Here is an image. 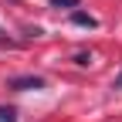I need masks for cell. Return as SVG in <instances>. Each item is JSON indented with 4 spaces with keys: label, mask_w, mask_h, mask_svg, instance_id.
Segmentation results:
<instances>
[{
    "label": "cell",
    "mask_w": 122,
    "mask_h": 122,
    "mask_svg": "<svg viewBox=\"0 0 122 122\" xmlns=\"http://www.w3.org/2000/svg\"><path fill=\"white\" fill-rule=\"evenodd\" d=\"M44 85H48V81H44L41 75H10V78H7V88L10 92H41Z\"/></svg>",
    "instance_id": "obj_1"
},
{
    "label": "cell",
    "mask_w": 122,
    "mask_h": 122,
    "mask_svg": "<svg viewBox=\"0 0 122 122\" xmlns=\"http://www.w3.org/2000/svg\"><path fill=\"white\" fill-rule=\"evenodd\" d=\"M71 24H78V27H98V20L92 17V14H85V10H71Z\"/></svg>",
    "instance_id": "obj_2"
},
{
    "label": "cell",
    "mask_w": 122,
    "mask_h": 122,
    "mask_svg": "<svg viewBox=\"0 0 122 122\" xmlns=\"http://www.w3.org/2000/svg\"><path fill=\"white\" fill-rule=\"evenodd\" d=\"M0 122H17V109L14 105H0Z\"/></svg>",
    "instance_id": "obj_3"
},
{
    "label": "cell",
    "mask_w": 122,
    "mask_h": 122,
    "mask_svg": "<svg viewBox=\"0 0 122 122\" xmlns=\"http://www.w3.org/2000/svg\"><path fill=\"white\" fill-rule=\"evenodd\" d=\"M75 65H78V68H88L92 65V54L88 51H78V54H75Z\"/></svg>",
    "instance_id": "obj_4"
},
{
    "label": "cell",
    "mask_w": 122,
    "mask_h": 122,
    "mask_svg": "<svg viewBox=\"0 0 122 122\" xmlns=\"http://www.w3.org/2000/svg\"><path fill=\"white\" fill-rule=\"evenodd\" d=\"M51 7H58V10H61V7L71 10V7H78V0H51Z\"/></svg>",
    "instance_id": "obj_5"
},
{
    "label": "cell",
    "mask_w": 122,
    "mask_h": 122,
    "mask_svg": "<svg viewBox=\"0 0 122 122\" xmlns=\"http://www.w3.org/2000/svg\"><path fill=\"white\" fill-rule=\"evenodd\" d=\"M112 88H122V71L115 75V85H112Z\"/></svg>",
    "instance_id": "obj_6"
}]
</instances>
